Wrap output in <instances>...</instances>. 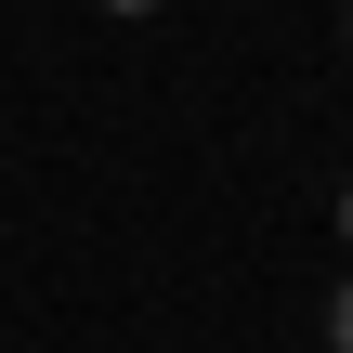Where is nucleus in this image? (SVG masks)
I'll return each mask as SVG.
<instances>
[{"label":"nucleus","mask_w":353,"mask_h":353,"mask_svg":"<svg viewBox=\"0 0 353 353\" xmlns=\"http://www.w3.org/2000/svg\"><path fill=\"white\" fill-rule=\"evenodd\" d=\"M327 353H353V275L327 288Z\"/></svg>","instance_id":"1"},{"label":"nucleus","mask_w":353,"mask_h":353,"mask_svg":"<svg viewBox=\"0 0 353 353\" xmlns=\"http://www.w3.org/2000/svg\"><path fill=\"white\" fill-rule=\"evenodd\" d=\"M327 223H341V249H353V183H341V210H327Z\"/></svg>","instance_id":"2"},{"label":"nucleus","mask_w":353,"mask_h":353,"mask_svg":"<svg viewBox=\"0 0 353 353\" xmlns=\"http://www.w3.org/2000/svg\"><path fill=\"white\" fill-rule=\"evenodd\" d=\"M92 13H157V0H92Z\"/></svg>","instance_id":"3"},{"label":"nucleus","mask_w":353,"mask_h":353,"mask_svg":"<svg viewBox=\"0 0 353 353\" xmlns=\"http://www.w3.org/2000/svg\"><path fill=\"white\" fill-rule=\"evenodd\" d=\"M341 39H353V13H341Z\"/></svg>","instance_id":"4"}]
</instances>
